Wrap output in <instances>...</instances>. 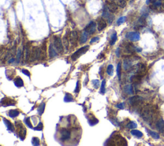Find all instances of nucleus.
<instances>
[{
  "instance_id": "f257e3e1",
  "label": "nucleus",
  "mask_w": 164,
  "mask_h": 146,
  "mask_svg": "<svg viewBox=\"0 0 164 146\" xmlns=\"http://www.w3.org/2000/svg\"><path fill=\"white\" fill-rule=\"evenodd\" d=\"M15 125H16V129H17V133L19 135V137L21 140H23L26 135V128H25L23 124L20 121L15 122Z\"/></svg>"
},
{
  "instance_id": "f03ea898",
  "label": "nucleus",
  "mask_w": 164,
  "mask_h": 146,
  "mask_svg": "<svg viewBox=\"0 0 164 146\" xmlns=\"http://www.w3.org/2000/svg\"><path fill=\"white\" fill-rule=\"evenodd\" d=\"M142 119L147 122H150L152 120L153 116V110L151 107L146 106L143 109L141 113Z\"/></svg>"
},
{
  "instance_id": "7ed1b4c3",
  "label": "nucleus",
  "mask_w": 164,
  "mask_h": 146,
  "mask_svg": "<svg viewBox=\"0 0 164 146\" xmlns=\"http://www.w3.org/2000/svg\"><path fill=\"white\" fill-rule=\"evenodd\" d=\"M41 59V49L39 47H33L31 50L30 60V61H35Z\"/></svg>"
},
{
  "instance_id": "20e7f679",
  "label": "nucleus",
  "mask_w": 164,
  "mask_h": 146,
  "mask_svg": "<svg viewBox=\"0 0 164 146\" xmlns=\"http://www.w3.org/2000/svg\"><path fill=\"white\" fill-rule=\"evenodd\" d=\"M53 46L58 54H62L64 52V46L60 37L55 36L53 38Z\"/></svg>"
},
{
  "instance_id": "39448f33",
  "label": "nucleus",
  "mask_w": 164,
  "mask_h": 146,
  "mask_svg": "<svg viewBox=\"0 0 164 146\" xmlns=\"http://www.w3.org/2000/svg\"><path fill=\"white\" fill-rule=\"evenodd\" d=\"M89 46H83L81 48H80L79 50H78L77 51H76L73 55H71V60L73 61H75L76 60L78 59L80 56H81L82 55L85 54L89 50Z\"/></svg>"
},
{
  "instance_id": "423d86ee",
  "label": "nucleus",
  "mask_w": 164,
  "mask_h": 146,
  "mask_svg": "<svg viewBox=\"0 0 164 146\" xmlns=\"http://www.w3.org/2000/svg\"><path fill=\"white\" fill-rule=\"evenodd\" d=\"M142 101H143V99H142V96H138V95L132 96L128 99V102H129L130 104L132 106H138V104H140L142 102Z\"/></svg>"
},
{
  "instance_id": "0eeeda50",
  "label": "nucleus",
  "mask_w": 164,
  "mask_h": 146,
  "mask_svg": "<svg viewBox=\"0 0 164 146\" xmlns=\"http://www.w3.org/2000/svg\"><path fill=\"white\" fill-rule=\"evenodd\" d=\"M97 25L94 21H91L87 26L85 27V28L84 29V31L86 32L87 33H88L89 35H92V34H94L96 30Z\"/></svg>"
},
{
  "instance_id": "6e6552de",
  "label": "nucleus",
  "mask_w": 164,
  "mask_h": 146,
  "mask_svg": "<svg viewBox=\"0 0 164 146\" xmlns=\"http://www.w3.org/2000/svg\"><path fill=\"white\" fill-rule=\"evenodd\" d=\"M71 133L70 131L65 128H62L60 131V138L62 141H66L70 139Z\"/></svg>"
},
{
  "instance_id": "1a4fd4ad",
  "label": "nucleus",
  "mask_w": 164,
  "mask_h": 146,
  "mask_svg": "<svg viewBox=\"0 0 164 146\" xmlns=\"http://www.w3.org/2000/svg\"><path fill=\"white\" fill-rule=\"evenodd\" d=\"M126 37L131 41H137L140 39L139 33L137 32H130L126 34Z\"/></svg>"
},
{
  "instance_id": "9d476101",
  "label": "nucleus",
  "mask_w": 164,
  "mask_h": 146,
  "mask_svg": "<svg viewBox=\"0 0 164 146\" xmlns=\"http://www.w3.org/2000/svg\"><path fill=\"white\" fill-rule=\"evenodd\" d=\"M78 34L77 31H76V30L72 31L70 34V37H69L70 43H71L73 45H76L77 42H78Z\"/></svg>"
},
{
  "instance_id": "9b49d317",
  "label": "nucleus",
  "mask_w": 164,
  "mask_h": 146,
  "mask_svg": "<svg viewBox=\"0 0 164 146\" xmlns=\"http://www.w3.org/2000/svg\"><path fill=\"white\" fill-rule=\"evenodd\" d=\"M16 101L13 99H11L7 98V97H5V98L2 99V101H1V104L3 106H15L16 105Z\"/></svg>"
},
{
  "instance_id": "f8f14e48",
  "label": "nucleus",
  "mask_w": 164,
  "mask_h": 146,
  "mask_svg": "<svg viewBox=\"0 0 164 146\" xmlns=\"http://www.w3.org/2000/svg\"><path fill=\"white\" fill-rule=\"evenodd\" d=\"M87 119L88 122H89V124H90L91 126L95 125L96 124H98V122H99L98 119L92 113L88 114V115L87 116Z\"/></svg>"
},
{
  "instance_id": "ddd939ff",
  "label": "nucleus",
  "mask_w": 164,
  "mask_h": 146,
  "mask_svg": "<svg viewBox=\"0 0 164 146\" xmlns=\"http://www.w3.org/2000/svg\"><path fill=\"white\" fill-rule=\"evenodd\" d=\"M107 26V21L103 18H99L98 20V31L101 32L104 30Z\"/></svg>"
},
{
  "instance_id": "4468645a",
  "label": "nucleus",
  "mask_w": 164,
  "mask_h": 146,
  "mask_svg": "<svg viewBox=\"0 0 164 146\" xmlns=\"http://www.w3.org/2000/svg\"><path fill=\"white\" fill-rule=\"evenodd\" d=\"M136 71H137V74L144 75L146 72V66L144 64H142V63H138L137 65V70H136Z\"/></svg>"
},
{
  "instance_id": "2eb2a0df",
  "label": "nucleus",
  "mask_w": 164,
  "mask_h": 146,
  "mask_svg": "<svg viewBox=\"0 0 164 146\" xmlns=\"http://www.w3.org/2000/svg\"><path fill=\"white\" fill-rule=\"evenodd\" d=\"M107 8H108L110 12L114 13L118 9V5H117V4L115 3L114 2H110L107 4Z\"/></svg>"
},
{
  "instance_id": "dca6fc26",
  "label": "nucleus",
  "mask_w": 164,
  "mask_h": 146,
  "mask_svg": "<svg viewBox=\"0 0 164 146\" xmlns=\"http://www.w3.org/2000/svg\"><path fill=\"white\" fill-rule=\"evenodd\" d=\"M3 122H4L5 125H6V127L7 128V129L9 130L11 132H14L15 131V127L14 126L13 124L10 121H9L8 120L6 119H3Z\"/></svg>"
},
{
  "instance_id": "f3484780",
  "label": "nucleus",
  "mask_w": 164,
  "mask_h": 146,
  "mask_svg": "<svg viewBox=\"0 0 164 146\" xmlns=\"http://www.w3.org/2000/svg\"><path fill=\"white\" fill-rule=\"evenodd\" d=\"M156 128L158 129V130L160 131L161 133H164V120H163L162 119H160L158 121L156 122Z\"/></svg>"
},
{
  "instance_id": "a211bd4d",
  "label": "nucleus",
  "mask_w": 164,
  "mask_h": 146,
  "mask_svg": "<svg viewBox=\"0 0 164 146\" xmlns=\"http://www.w3.org/2000/svg\"><path fill=\"white\" fill-rule=\"evenodd\" d=\"M49 53H50V57L53 58L54 57L57 55V52H56V49L54 47L53 44H51L50 46V49H49Z\"/></svg>"
},
{
  "instance_id": "6ab92c4d",
  "label": "nucleus",
  "mask_w": 164,
  "mask_h": 146,
  "mask_svg": "<svg viewBox=\"0 0 164 146\" xmlns=\"http://www.w3.org/2000/svg\"><path fill=\"white\" fill-rule=\"evenodd\" d=\"M14 84L16 85V86H17V87H21L24 86V82L21 77H16L14 79Z\"/></svg>"
},
{
  "instance_id": "aec40b11",
  "label": "nucleus",
  "mask_w": 164,
  "mask_h": 146,
  "mask_svg": "<svg viewBox=\"0 0 164 146\" xmlns=\"http://www.w3.org/2000/svg\"><path fill=\"white\" fill-rule=\"evenodd\" d=\"M20 114V111L17 110H10L8 112V115L11 118H15L19 116Z\"/></svg>"
},
{
  "instance_id": "412c9836",
  "label": "nucleus",
  "mask_w": 164,
  "mask_h": 146,
  "mask_svg": "<svg viewBox=\"0 0 164 146\" xmlns=\"http://www.w3.org/2000/svg\"><path fill=\"white\" fill-rule=\"evenodd\" d=\"M88 33H87L85 31H84V32L82 33L81 36L80 38V43L81 44H84L85 43H86L88 39Z\"/></svg>"
},
{
  "instance_id": "4be33fe9",
  "label": "nucleus",
  "mask_w": 164,
  "mask_h": 146,
  "mask_svg": "<svg viewBox=\"0 0 164 146\" xmlns=\"http://www.w3.org/2000/svg\"><path fill=\"white\" fill-rule=\"evenodd\" d=\"M124 91L126 93L128 94V95H131V94L133 93V86L131 85H127V86H124Z\"/></svg>"
},
{
  "instance_id": "5701e85b",
  "label": "nucleus",
  "mask_w": 164,
  "mask_h": 146,
  "mask_svg": "<svg viewBox=\"0 0 164 146\" xmlns=\"http://www.w3.org/2000/svg\"><path fill=\"white\" fill-rule=\"evenodd\" d=\"M131 134L135 137H137V138H141V137H143V134H142V132L138 130H136V129H133V130L131 131Z\"/></svg>"
},
{
  "instance_id": "b1692460",
  "label": "nucleus",
  "mask_w": 164,
  "mask_h": 146,
  "mask_svg": "<svg viewBox=\"0 0 164 146\" xmlns=\"http://www.w3.org/2000/svg\"><path fill=\"white\" fill-rule=\"evenodd\" d=\"M73 101H74V99H73V96L71 94L69 93H65V96H64V101H65V102H73Z\"/></svg>"
},
{
  "instance_id": "393cba45",
  "label": "nucleus",
  "mask_w": 164,
  "mask_h": 146,
  "mask_svg": "<svg viewBox=\"0 0 164 146\" xmlns=\"http://www.w3.org/2000/svg\"><path fill=\"white\" fill-rule=\"evenodd\" d=\"M45 106H46V104H45L44 102H42V103L40 104V106H39V108H38V113L40 115H42V114H43V113L44 112Z\"/></svg>"
},
{
  "instance_id": "a878e982",
  "label": "nucleus",
  "mask_w": 164,
  "mask_h": 146,
  "mask_svg": "<svg viewBox=\"0 0 164 146\" xmlns=\"http://www.w3.org/2000/svg\"><path fill=\"white\" fill-rule=\"evenodd\" d=\"M146 25V20H145V18H144V17H140V18L138 20L137 26L139 28L143 27V26H144Z\"/></svg>"
},
{
  "instance_id": "bb28decb",
  "label": "nucleus",
  "mask_w": 164,
  "mask_h": 146,
  "mask_svg": "<svg viewBox=\"0 0 164 146\" xmlns=\"http://www.w3.org/2000/svg\"><path fill=\"white\" fill-rule=\"evenodd\" d=\"M30 54H31V50H30V46L27 44L26 47V50H25V60L28 61L30 59Z\"/></svg>"
},
{
  "instance_id": "cd10ccee",
  "label": "nucleus",
  "mask_w": 164,
  "mask_h": 146,
  "mask_svg": "<svg viewBox=\"0 0 164 146\" xmlns=\"http://www.w3.org/2000/svg\"><path fill=\"white\" fill-rule=\"evenodd\" d=\"M117 40V33L114 32L113 34L112 35V37H111L110 39V44L111 46H113L115 43H116Z\"/></svg>"
},
{
  "instance_id": "c85d7f7f",
  "label": "nucleus",
  "mask_w": 164,
  "mask_h": 146,
  "mask_svg": "<svg viewBox=\"0 0 164 146\" xmlns=\"http://www.w3.org/2000/svg\"><path fill=\"white\" fill-rule=\"evenodd\" d=\"M118 7H119L120 8H125L127 5V2L126 0H118V2L117 3Z\"/></svg>"
},
{
  "instance_id": "c756f323",
  "label": "nucleus",
  "mask_w": 164,
  "mask_h": 146,
  "mask_svg": "<svg viewBox=\"0 0 164 146\" xmlns=\"http://www.w3.org/2000/svg\"><path fill=\"white\" fill-rule=\"evenodd\" d=\"M106 91V81L105 80H103L101 82V89H100V93L101 94H104Z\"/></svg>"
},
{
  "instance_id": "7c9ffc66",
  "label": "nucleus",
  "mask_w": 164,
  "mask_h": 146,
  "mask_svg": "<svg viewBox=\"0 0 164 146\" xmlns=\"http://www.w3.org/2000/svg\"><path fill=\"white\" fill-rule=\"evenodd\" d=\"M107 72L110 76H112L113 75V66L112 64H109L107 67Z\"/></svg>"
},
{
  "instance_id": "2f4dec72",
  "label": "nucleus",
  "mask_w": 164,
  "mask_h": 146,
  "mask_svg": "<svg viewBox=\"0 0 164 146\" xmlns=\"http://www.w3.org/2000/svg\"><path fill=\"white\" fill-rule=\"evenodd\" d=\"M117 76H118L119 80H121V63H119L117 66Z\"/></svg>"
},
{
  "instance_id": "473e14b6",
  "label": "nucleus",
  "mask_w": 164,
  "mask_h": 146,
  "mask_svg": "<svg viewBox=\"0 0 164 146\" xmlns=\"http://www.w3.org/2000/svg\"><path fill=\"white\" fill-rule=\"evenodd\" d=\"M132 67V63L130 60H125L124 61V68L125 70H128Z\"/></svg>"
},
{
  "instance_id": "72a5a7b5",
  "label": "nucleus",
  "mask_w": 164,
  "mask_h": 146,
  "mask_svg": "<svg viewBox=\"0 0 164 146\" xmlns=\"http://www.w3.org/2000/svg\"><path fill=\"white\" fill-rule=\"evenodd\" d=\"M31 143L33 145H40V140L37 137H33L31 140Z\"/></svg>"
},
{
  "instance_id": "f704fd0d",
  "label": "nucleus",
  "mask_w": 164,
  "mask_h": 146,
  "mask_svg": "<svg viewBox=\"0 0 164 146\" xmlns=\"http://www.w3.org/2000/svg\"><path fill=\"white\" fill-rule=\"evenodd\" d=\"M127 127L129 129H135L137 127V124L135 122H130L127 124Z\"/></svg>"
},
{
  "instance_id": "c9c22d12",
  "label": "nucleus",
  "mask_w": 164,
  "mask_h": 146,
  "mask_svg": "<svg viewBox=\"0 0 164 146\" xmlns=\"http://www.w3.org/2000/svg\"><path fill=\"white\" fill-rule=\"evenodd\" d=\"M126 16L121 17L118 20H117V25H119H119H121V24L124 23L126 21Z\"/></svg>"
},
{
  "instance_id": "e433bc0d",
  "label": "nucleus",
  "mask_w": 164,
  "mask_h": 146,
  "mask_svg": "<svg viewBox=\"0 0 164 146\" xmlns=\"http://www.w3.org/2000/svg\"><path fill=\"white\" fill-rule=\"evenodd\" d=\"M149 133L150 135H151L153 138H155V139H159V138H160V135H159L157 133H156V132L149 131Z\"/></svg>"
},
{
  "instance_id": "4c0bfd02",
  "label": "nucleus",
  "mask_w": 164,
  "mask_h": 146,
  "mask_svg": "<svg viewBox=\"0 0 164 146\" xmlns=\"http://www.w3.org/2000/svg\"><path fill=\"white\" fill-rule=\"evenodd\" d=\"M92 84L94 85V87L95 89H98V87H99V85H100V82H99V80L96 79V80H93L92 81Z\"/></svg>"
},
{
  "instance_id": "58836bf2",
  "label": "nucleus",
  "mask_w": 164,
  "mask_h": 146,
  "mask_svg": "<svg viewBox=\"0 0 164 146\" xmlns=\"http://www.w3.org/2000/svg\"><path fill=\"white\" fill-rule=\"evenodd\" d=\"M25 124H26V125H27L28 128H33L32 124H31V121H30V117H27L26 119H25Z\"/></svg>"
},
{
  "instance_id": "ea45409f",
  "label": "nucleus",
  "mask_w": 164,
  "mask_h": 146,
  "mask_svg": "<svg viewBox=\"0 0 164 146\" xmlns=\"http://www.w3.org/2000/svg\"><path fill=\"white\" fill-rule=\"evenodd\" d=\"M42 129H43V124L42 123V122H40L39 124L37 125V126L35 127V130L42 131Z\"/></svg>"
},
{
  "instance_id": "a19ab883",
  "label": "nucleus",
  "mask_w": 164,
  "mask_h": 146,
  "mask_svg": "<svg viewBox=\"0 0 164 146\" xmlns=\"http://www.w3.org/2000/svg\"><path fill=\"white\" fill-rule=\"evenodd\" d=\"M63 43H64V45L67 48L68 46H69V40H68V38L66 36H65L63 38Z\"/></svg>"
},
{
  "instance_id": "79ce46f5",
  "label": "nucleus",
  "mask_w": 164,
  "mask_h": 146,
  "mask_svg": "<svg viewBox=\"0 0 164 146\" xmlns=\"http://www.w3.org/2000/svg\"><path fill=\"white\" fill-rule=\"evenodd\" d=\"M21 49H19L18 52H17V56H16L17 63H19L20 62V60H21Z\"/></svg>"
},
{
  "instance_id": "37998d69",
  "label": "nucleus",
  "mask_w": 164,
  "mask_h": 146,
  "mask_svg": "<svg viewBox=\"0 0 164 146\" xmlns=\"http://www.w3.org/2000/svg\"><path fill=\"white\" fill-rule=\"evenodd\" d=\"M21 72H22V73H23V74L26 75L28 76V77H30V75H31V73H30V72H29L28 70H27L22 69V70H21Z\"/></svg>"
},
{
  "instance_id": "c03bdc74",
  "label": "nucleus",
  "mask_w": 164,
  "mask_h": 146,
  "mask_svg": "<svg viewBox=\"0 0 164 146\" xmlns=\"http://www.w3.org/2000/svg\"><path fill=\"white\" fill-rule=\"evenodd\" d=\"M79 90H80V86H79V81H77L76 82V89L74 90V92L77 93H78L79 91Z\"/></svg>"
},
{
  "instance_id": "a18cd8bd",
  "label": "nucleus",
  "mask_w": 164,
  "mask_h": 146,
  "mask_svg": "<svg viewBox=\"0 0 164 146\" xmlns=\"http://www.w3.org/2000/svg\"><path fill=\"white\" fill-rule=\"evenodd\" d=\"M99 40V37H93L92 39L91 40H90V44H92V43H96V42H98Z\"/></svg>"
},
{
  "instance_id": "49530a36",
  "label": "nucleus",
  "mask_w": 164,
  "mask_h": 146,
  "mask_svg": "<svg viewBox=\"0 0 164 146\" xmlns=\"http://www.w3.org/2000/svg\"><path fill=\"white\" fill-rule=\"evenodd\" d=\"M124 103H119L116 106V107L118 108L119 109H124Z\"/></svg>"
},
{
  "instance_id": "de8ad7c7",
  "label": "nucleus",
  "mask_w": 164,
  "mask_h": 146,
  "mask_svg": "<svg viewBox=\"0 0 164 146\" xmlns=\"http://www.w3.org/2000/svg\"><path fill=\"white\" fill-rule=\"evenodd\" d=\"M156 0H147L146 1V3H147V4H149V3H154V2H156Z\"/></svg>"
},
{
  "instance_id": "09e8293b",
  "label": "nucleus",
  "mask_w": 164,
  "mask_h": 146,
  "mask_svg": "<svg viewBox=\"0 0 164 146\" xmlns=\"http://www.w3.org/2000/svg\"><path fill=\"white\" fill-rule=\"evenodd\" d=\"M163 8H164V4H163Z\"/></svg>"
}]
</instances>
